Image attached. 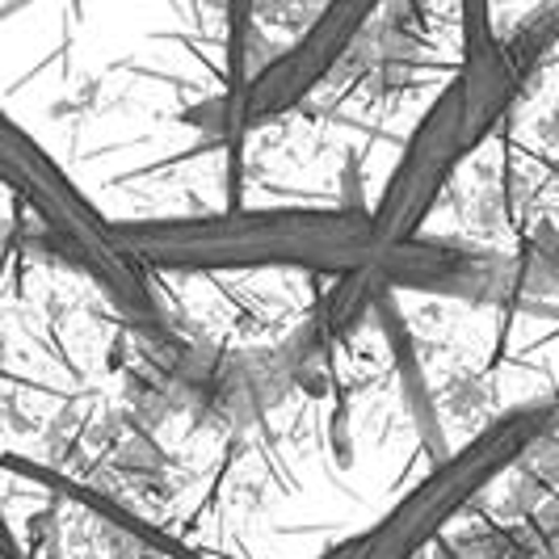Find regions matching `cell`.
I'll list each match as a JSON object with an SVG mask.
<instances>
[{"label": "cell", "mask_w": 559, "mask_h": 559, "mask_svg": "<svg viewBox=\"0 0 559 559\" xmlns=\"http://www.w3.org/2000/svg\"><path fill=\"white\" fill-rule=\"evenodd\" d=\"M0 186L38 219L59 261L102 290V299L131 329V336L143 341L177 336L147 270L122 249L118 224H110L93 206V198L4 106H0Z\"/></svg>", "instance_id": "3957f363"}, {"label": "cell", "mask_w": 559, "mask_h": 559, "mask_svg": "<svg viewBox=\"0 0 559 559\" xmlns=\"http://www.w3.org/2000/svg\"><path fill=\"white\" fill-rule=\"evenodd\" d=\"M122 249L143 270L219 274V270H311L354 274L370 270V211L362 206H261L190 219H135L118 224Z\"/></svg>", "instance_id": "7a4b0ae2"}, {"label": "cell", "mask_w": 559, "mask_h": 559, "mask_svg": "<svg viewBox=\"0 0 559 559\" xmlns=\"http://www.w3.org/2000/svg\"><path fill=\"white\" fill-rule=\"evenodd\" d=\"M374 13L379 9H366V4L316 9L308 17V29L290 47L261 59V68L249 81L227 84L219 97L186 114V122L202 127L215 140H245L252 127H265L282 114L299 110L311 93L354 56V47L362 43Z\"/></svg>", "instance_id": "5b68a950"}, {"label": "cell", "mask_w": 559, "mask_h": 559, "mask_svg": "<svg viewBox=\"0 0 559 559\" xmlns=\"http://www.w3.org/2000/svg\"><path fill=\"white\" fill-rule=\"evenodd\" d=\"M374 324L388 341V354H392L395 379H400V392H404V404L413 413V425H417L420 442L429 450V459H447V429H442V413H438V400H433V388L425 379V362H420L417 336L408 329V316L400 308L395 290H383L379 304H374Z\"/></svg>", "instance_id": "8992f818"}, {"label": "cell", "mask_w": 559, "mask_h": 559, "mask_svg": "<svg viewBox=\"0 0 559 559\" xmlns=\"http://www.w3.org/2000/svg\"><path fill=\"white\" fill-rule=\"evenodd\" d=\"M559 438V395L531 400L488 420L463 450H450L413 492H404L374 526L329 547L316 559H417L472 509V504L509 476L522 459H531Z\"/></svg>", "instance_id": "277c9868"}, {"label": "cell", "mask_w": 559, "mask_h": 559, "mask_svg": "<svg viewBox=\"0 0 559 559\" xmlns=\"http://www.w3.org/2000/svg\"><path fill=\"white\" fill-rule=\"evenodd\" d=\"M526 81L504 56V43L484 9H463V68L420 114L400 152L379 206L370 211V257L374 265L400 245L417 240L420 224L447 194L454 168L488 140L501 118L513 110ZM370 265V270H374Z\"/></svg>", "instance_id": "6da1fadb"}]
</instances>
